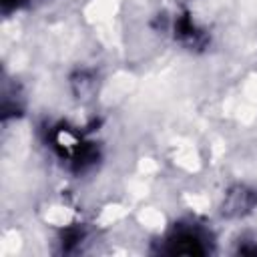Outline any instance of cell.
<instances>
[{
    "label": "cell",
    "mask_w": 257,
    "mask_h": 257,
    "mask_svg": "<svg viewBox=\"0 0 257 257\" xmlns=\"http://www.w3.org/2000/svg\"><path fill=\"white\" fill-rule=\"evenodd\" d=\"M167 253L173 255H201L207 251L205 237L195 227H179L167 237Z\"/></svg>",
    "instance_id": "6da1fadb"
},
{
    "label": "cell",
    "mask_w": 257,
    "mask_h": 257,
    "mask_svg": "<svg viewBox=\"0 0 257 257\" xmlns=\"http://www.w3.org/2000/svg\"><path fill=\"white\" fill-rule=\"evenodd\" d=\"M257 205V189L247 185H235L229 189L223 201V215L227 217H243L253 211Z\"/></svg>",
    "instance_id": "7a4b0ae2"
},
{
    "label": "cell",
    "mask_w": 257,
    "mask_h": 257,
    "mask_svg": "<svg viewBox=\"0 0 257 257\" xmlns=\"http://www.w3.org/2000/svg\"><path fill=\"white\" fill-rule=\"evenodd\" d=\"M175 36L183 44H189V46H199L203 42V32L197 28L193 18L189 16H179L175 20Z\"/></svg>",
    "instance_id": "3957f363"
}]
</instances>
